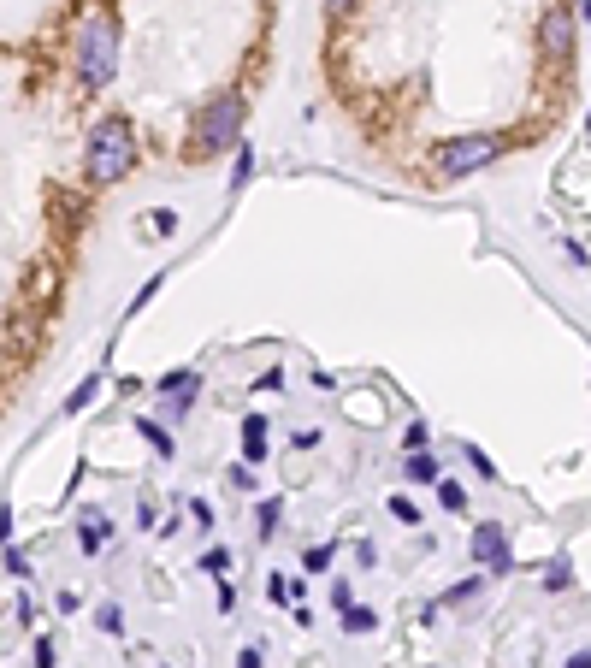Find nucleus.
<instances>
[{
    "label": "nucleus",
    "instance_id": "1",
    "mask_svg": "<svg viewBox=\"0 0 591 668\" xmlns=\"http://www.w3.org/2000/svg\"><path fill=\"white\" fill-rule=\"evenodd\" d=\"M113 71H119V18L95 12L77 36V77H83V89H101V83H113Z\"/></svg>",
    "mask_w": 591,
    "mask_h": 668
},
{
    "label": "nucleus",
    "instance_id": "2",
    "mask_svg": "<svg viewBox=\"0 0 591 668\" xmlns=\"http://www.w3.org/2000/svg\"><path fill=\"white\" fill-rule=\"evenodd\" d=\"M136 148H131V125L125 119H101L95 136H89V154H83V166H89V184H119L125 172H131Z\"/></svg>",
    "mask_w": 591,
    "mask_h": 668
},
{
    "label": "nucleus",
    "instance_id": "3",
    "mask_svg": "<svg viewBox=\"0 0 591 668\" xmlns=\"http://www.w3.org/2000/svg\"><path fill=\"white\" fill-rule=\"evenodd\" d=\"M503 154V142L497 136H461L444 148V178H467V172H479V166H491Z\"/></svg>",
    "mask_w": 591,
    "mask_h": 668
},
{
    "label": "nucleus",
    "instance_id": "4",
    "mask_svg": "<svg viewBox=\"0 0 591 668\" xmlns=\"http://www.w3.org/2000/svg\"><path fill=\"white\" fill-rule=\"evenodd\" d=\"M237 125H243V101H219L213 113H201L196 148H201V154H219V148H231V142H237Z\"/></svg>",
    "mask_w": 591,
    "mask_h": 668
},
{
    "label": "nucleus",
    "instance_id": "5",
    "mask_svg": "<svg viewBox=\"0 0 591 668\" xmlns=\"http://www.w3.org/2000/svg\"><path fill=\"white\" fill-rule=\"evenodd\" d=\"M538 36H544V48H550L556 60H568V54H574V18H568V6H544Z\"/></svg>",
    "mask_w": 591,
    "mask_h": 668
},
{
    "label": "nucleus",
    "instance_id": "6",
    "mask_svg": "<svg viewBox=\"0 0 591 668\" xmlns=\"http://www.w3.org/2000/svg\"><path fill=\"white\" fill-rule=\"evenodd\" d=\"M473 556L491 562V568H509V538H503V527H479V533H473Z\"/></svg>",
    "mask_w": 591,
    "mask_h": 668
},
{
    "label": "nucleus",
    "instance_id": "7",
    "mask_svg": "<svg viewBox=\"0 0 591 668\" xmlns=\"http://www.w3.org/2000/svg\"><path fill=\"white\" fill-rule=\"evenodd\" d=\"M243 456H249V462L266 456V420H249V426H243Z\"/></svg>",
    "mask_w": 591,
    "mask_h": 668
},
{
    "label": "nucleus",
    "instance_id": "8",
    "mask_svg": "<svg viewBox=\"0 0 591 668\" xmlns=\"http://www.w3.org/2000/svg\"><path fill=\"white\" fill-rule=\"evenodd\" d=\"M343 627H349V633H373V627H379V615H373V609H361V603H349V609H343Z\"/></svg>",
    "mask_w": 591,
    "mask_h": 668
},
{
    "label": "nucleus",
    "instance_id": "9",
    "mask_svg": "<svg viewBox=\"0 0 591 668\" xmlns=\"http://www.w3.org/2000/svg\"><path fill=\"white\" fill-rule=\"evenodd\" d=\"M101 538H107V521H101V515H83V550H101Z\"/></svg>",
    "mask_w": 591,
    "mask_h": 668
},
{
    "label": "nucleus",
    "instance_id": "10",
    "mask_svg": "<svg viewBox=\"0 0 591 668\" xmlns=\"http://www.w3.org/2000/svg\"><path fill=\"white\" fill-rule=\"evenodd\" d=\"M544 586H550V592H562V586H568V562H562V556L544 568Z\"/></svg>",
    "mask_w": 591,
    "mask_h": 668
},
{
    "label": "nucleus",
    "instance_id": "11",
    "mask_svg": "<svg viewBox=\"0 0 591 668\" xmlns=\"http://www.w3.org/2000/svg\"><path fill=\"white\" fill-rule=\"evenodd\" d=\"M391 515H396V521H408V527H414V521H420V509H414V503H408V497H391Z\"/></svg>",
    "mask_w": 591,
    "mask_h": 668
},
{
    "label": "nucleus",
    "instance_id": "12",
    "mask_svg": "<svg viewBox=\"0 0 591 668\" xmlns=\"http://www.w3.org/2000/svg\"><path fill=\"white\" fill-rule=\"evenodd\" d=\"M438 497H444V509H461V503H467V491H461V485H450V479L438 485Z\"/></svg>",
    "mask_w": 591,
    "mask_h": 668
},
{
    "label": "nucleus",
    "instance_id": "13",
    "mask_svg": "<svg viewBox=\"0 0 591 668\" xmlns=\"http://www.w3.org/2000/svg\"><path fill=\"white\" fill-rule=\"evenodd\" d=\"M201 568H207V574H225V568H231V550H207V562H201Z\"/></svg>",
    "mask_w": 591,
    "mask_h": 668
},
{
    "label": "nucleus",
    "instance_id": "14",
    "mask_svg": "<svg viewBox=\"0 0 591 668\" xmlns=\"http://www.w3.org/2000/svg\"><path fill=\"white\" fill-rule=\"evenodd\" d=\"M326 12H331V18H349V12H355V0H326Z\"/></svg>",
    "mask_w": 591,
    "mask_h": 668
},
{
    "label": "nucleus",
    "instance_id": "15",
    "mask_svg": "<svg viewBox=\"0 0 591 668\" xmlns=\"http://www.w3.org/2000/svg\"><path fill=\"white\" fill-rule=\"evenodd\" d=\"M237 668H261V651H243V663Z\"/></svg>",
    "mask_w": 591,
    "mask_h": 668
},
{
    "label": "nucleus",
    "instance_id": "16",
    "mask_svg": "<svg viewBox=\"0 0 591 668\" xmlns=\"http://www.w3.org/2000/svg\"><path fill=\"white\" fill-rule=\"evenodd\" d=\"M568 668H591V651H580V657H574V663H568Z\"/></svg>",
    "mask_w": 591,
    "mask_h": 668
}]
</instances>
